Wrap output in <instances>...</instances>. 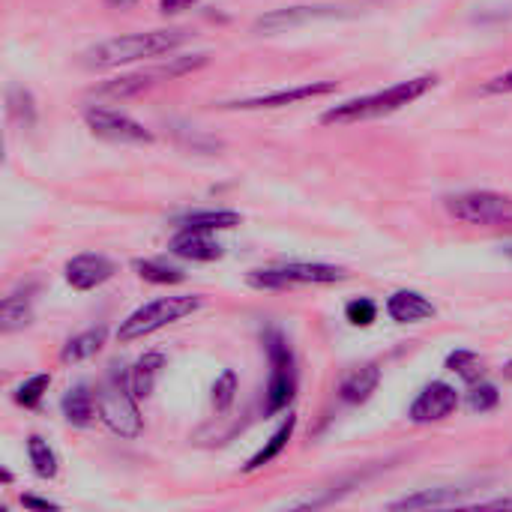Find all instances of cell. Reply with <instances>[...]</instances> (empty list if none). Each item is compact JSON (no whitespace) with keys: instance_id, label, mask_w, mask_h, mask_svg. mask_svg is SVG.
Returning a JSON list of instances; mask_svg holds the SVG:
<instances>
[{"instance_id":"cell-22","label":"cell","mask_w":512,"mask_h":512,"mask_svg":"<svg viewBox=\"0 0 512 512\" xmlns=\"http://www.w3.org/2000/svg\"><path fill=\"white\" fill-rule=\"evenodd\" d=\"M243 222L237 210H192L186 216H177L174 225L180 228H204V231H231Z\"/></svg>"},{"instance_id":"cell-18","label":"cell","mask_w":512,"mask_h":512,"mask_svg":"<svg viewBox=\"0 0 512 512\" xmlns=\"http://www.w3.org/2000/svg\"><path fill=\"white\" fill-rule=\"evenodd\" d=\"M165 363H168V360H165L162 351H147L144 357H138V360L132 363V369H129V387H132V393L138 396V402L147 399V396L153 393V387H156V381H159Z\"/></svg>"},{"instance_id":"cell-10","label":"cell","mask_w":512,"mask_h":512,"mask_svg":"<svg viewBox=\"0 0 512 512\" xmlns=\"http://www.w3.org/2000/svg\"><path fill=\"white\" fill-rule=\"evenodd\" d=\"M339 90V81H309V84H297V87H285V90H273V93H261V96H249V99H237V102H222L219 108H231V111H264V108H285V105H297L306 99H318V96H330Z\"/></svg>"},{"instance_id":"cell-13","label":"cell","mask_w":512,"mask_h":512,"mask_svg":"<svg viewBox=\"0 0 512 512\" xmlns=\"http://www.w3.org/2000/svg\"><path fill=\"white\" fill-rule=\"evenodd\" d=\"M168 252L183 258V261H219L222 258V246L213 240V231H204V228H180L171 243H168Z\"/></svg>"},{"instance_id":"cell-14","label":"cell","mask_w":512,"mask_h":512,"mask_svg":"<svg viewBox=\"0 0 512 512\" xmlns=\"http://www.w3.org/2000/svg\"><path fill=\"white\" fill-rule=\"evenodd\" d=\"M387 315L390 321L396 324H420V321H429L438 315L435 303L429 297H423L420 291H411V288H402V291H393L387 297Z\"/></svg>"},{"instance_id":"cell-6","label":"cell","mask_w":512,"mask_h":512,"mask_svg":"<svg viewBox=\"0 0 512 512\" xmlns=\"http://www.w3.org/2000/svg\"><path fill=\"white\" fill-rule=\"evenodd\" d=\"M249 288L255 291H288L294 285H336L345 282V270L333 264H309V261H291L279 267H261L246 276Z\"/></svg>"},{"instance_id":"cell-35","label":"cell","mask_w":512,"mask_h":512,"mask_svg":"<svg viewBox=\"0 0 512 512\" xmlns=\"http://www.w3.org/2000/svg\"><path fill=\"white\" fill-rule=\"evenodd\" d=\"M108 6H114V9H132L135 3H141V0H105Z\"/></svg>"},{"instance_id":"cell-5","label":"cell","mask_w":512,"mask_h":512,"mask_svg":"<svg viewBox=\"0 0 512 512\" xmlns=\"http://www.w3.org/2000/svg\"><path fill=\"white\" fill-rule=\"evenodd\" d=\"M264 348L270 360V378L264 390V417L288 411V405L297 396V360L288 345V339L279 330L264 333Z\"/></svg>"},{"instance_id":"cell-36","label":"cell","mask_w":512,"mask_h":512,"mask_svg":"<svg viewBox=\"0 0 512 512\" xmlns=\"http://www.w3.org/2000/svg\"><path fill=\"white\" fill-rule=\"evenodd\" d=\"M0 480H3L6 486H9V483H12V474H9V471H0Z\"/></svg>"},{"instance_id":"cell-23","label":"cell","mask_w":512,"mask_h":512,"mask_svg":"<svg viewBox=\"0 0 512 512\" xmlns=\"http://www.w3.org/2000/svg\"><path fill=\"white\" fill-rule=\"evenodd\" d=\"M6 111L18 126L30 129L36 123V99H33V93L27 87H21V84H9L6 87Z\"/></svg>"},{"instance_id":"cell-29","label":"cell","mask_w":512,"mask_h":512,"mask_svg":"<svg viewBox=\"0 0 512 512\" xmlns=\"http://www.w3.org/2000/svg\"><path fill=\"white\" fill-rule=\"evenodd\" d=\"M501 405V393H498V387H492V384H471V393H468V408L474 411V414H489V411H495Z\"/></svg>"},{"instance_id":"cell-3","label":"cell","mask_w":512,"mask_h":512,"mask_svg":"<svg viewBox=\"0 0 512 512\" xmlns=\"http://www.w3.org/2000/svg\"><path fill=\"white\" fill-rule=\"evenodd\" d=\"M99 420L123 441H135L144 432V420L138 411V396L129 387V369L111 366L96 387Z\"/></svg>"},{"instance_id":"cell-24","label":"cell","mask_w":512,"mask_h":512,"mask_svg":"<svg viewBox=\"0 0 512 512\" xmlns=\"http://www.w3.org/2000/svg\"><path fill=\"white\" fill-rule=\"evenodd\" d=\"M27 456H30V465H33V474L42 477V480H54L57 477V453L51 450V444L39 435H30L27 438Z\"/></svg>"},{"instance_id":"cell-32","label":"cell","mask_w":512,"mask_h":512,"mask_svg":"<svg viewBox=\"0 0 512 512\" xmlns=\"http://www.w3.org/2000/svg\"><path fill=\"white\" fill-rule=\"evenodd\" d=\"M21 507H27V510H48V512L60 510V504H54V501H48V498H36V495H21Z\"/></svg>"},{"instance_id":"cell-2","label":"cell","mask_w":512,"mask_h":512,"mask_svg":"<svg viewBox=\"0 0 512 512\" xmlns=\"http://www.w3.org/2000/svg\"><path fill=\"white\" fill-rule=\"evenodd\" d=\"M435 84H438L435 75H417V78L399 81V84H393V87H387V90L366 93V96H357V99H348V102H342V105L327 108V111L321 114V123H327V126H345V123L375 120V117L402 111L405 105H411V102H417L420 96H426Z\"/></svg>"},{"instance_id":"cell-27","label":"cell","mask_w":512,"mask_h":512,"mask_svg":"<svg viewBox=\"0 0 512 512\" xmlns=\"http://www.w3.org/2000/svg\"><path fill=\"white\" fill-rule=\"evenodd\" d=\"M48 387H51V375L48 372H39V375H33V378H27L18 390H15V405H21V408H39L42 405V396L48 393Z\"/></svg>"},{"instance_id":"cell-25","label":"cell","mask_w":512,"mask_h":512,"mask_svg":"<svg viewBox=\"0 0 512 512\" xmlns=\"http://www.w3.org/2000/svg\"><path fill=\"white\" fill-rule=\"evenodd\" d=\"M135 273L144 279V282H150V285H180L183 279H186V273L183 270H177V267H171V264H165V261H153V258H138L135 264Z\"/></svg>"},{"instance_id":"cell-9","label":"cell","mask_w":512,"mask_h":512,"mask_svg":"<svg viewBox=\"0 0 512 512\" xmlns=\"http://www.w3.org/2000/svg\"><path fill=\"white\" fill-rule=\"evenodd\" d=\"M84 123L96 138L111 141V144H138V147H144V144L156 141V135L144 123L132 120L123 111H114V108L90 105V108H84Z\"/></svg>"},{"instance_id":"cell-38","label":"cell","mask_w":512,"mask_h":512,"mask_svg":"<svg viewBox=\"0 0 512 512\" xmlns=\"http://www.w3.org/2000/svg\"><path fill=\"white\" fill-rule=\"evenodd\" d=\"M504 378H510V381H512V360L507 363V366H504Z\"/></svg>"},{"instance_id":"cell-4","label":"cell","mask_w":512,"mask_h":512,"mask_svg":"<svg viewBox=\"0 0 512 512\" xmlns=\"http://www.w3.org/2000/svg\"><path fill=\"white\" fill-rule=\"evenodd\" d=\"M204 306V297L198 294H177V297H159L153 303H144L141 309H135L126 321H120L117 327V342L129 345L138 342L144 336L159 333L168 324L183 321L186 315H195Z\"/></svg>"},{"instance_id":"cell-16","label":"cell","mask_w":512,"mask_h":512,"mask_svg":"<svg viewBox=\"0 0 512 512\" xmlns=\"http://www.w3.org/2000/svg\"><path fill=\"white\" fill-rule=\"evenodd\" d=\"M381 387V366L378 363H366V366H357L351 369L342 384H339V396L342 402L348 405H366Z\"/></svg>"},{"instance_id":"cell-33","label":"cell","mask_w":512,"mask_h":512,"mask_svg":"<svg viewBox=\"0 0 512 512\" xmlns=\"http://www.w3.org/2000/svg\"><path fill=\"white\" fill-rule=\"evenodd\" d=\"M195 3H201V0H159V12L162 15H177V12L192 9Z\"/></svg>"},{"instance_id":"cell-37","label":"cell","mask_w":512,"mask_h":512,"mask_svg":"<svg viewBox=\"0 0 512 512\" xmlns=\"http://www.w3.org/2000/svg\"><path fill=\"white\" fill-rule=\"evenodd\" d=\"M501 252H504L507 258H512V243H504V246H501Z\"/></svg>"},{"instance_id":"cell-19","label":"cell","mask_w":512,"mask_h":512,"mask_svg":"<svg viewBox=\"0 0 512 512\" xmlns=\"http://www.w3.org/2000/svg\"><path fill=\"white\" fill-rule=\"evenodd\" d=\"M105 342H108V327H90V330H84V333L72 336V339L63 345V351H60V363H66V366H72V363H84V360L96 357V354L105 348Z\"/></svg>"},{"instance_id":"cell-1","label":"cell","mask_w":512,"mask_h":512,"mask_svg":"<svg viewBox=\"0 0 512 512\" xmlns=\"http://www.w3.org/2000/svg\"><path fill=\"white\" fill-rule=\"evenodd\" d=\"M186 42H189V30H183V27H159V30H144V33H126V36H111V39L90 45L81 54V63L93 72H105V69L138 63V60L165 57Z\"/></svg>"},{"instance_id":"cell-17","label":"cell","mask_w":512,"mask_h":512,"mask_svg":"<svg viewBox=\"0 0 512 512\" xmlns=\"http://www.w3.org/2000/svg\"><path fill=\"white\" fill-rule=\"evenodd\" d=\"M60 408H63L66 423H69V426H75V429H87V426H93V423H96V417H99L96 393H93L87 384L72 387V390L63 396Z\"/></svg>"},{"instance_id":"cell-31","label":"cell","mask_w":512,"mask_h":512,"mask_svg":"<svg viewBox=\"0 0 512 512\" xmlns=\"http://www.w3.org/2000/svg\"><path fill=\"white\" fill-rule=\"evenodd\" d=\"M483 93H486V96H507V93H512V69L510 72L495 75V78H489V81L483 84Z\"/></svg>"},{"instance_id":"cell-20","label":"cell","mask_w":512,"mask_h":512,"mask_svg":"<svg viewBox=\"0 0 512 512\" xmlns=\"http://www.w3.org/2000/svg\"><path fill=\"white\" fill-rule=\"evenodd\" d=\"M30 321H33V297H30V288L24 294L3 297V303H0V333L3 336L24 330Z\"/></svg>"},{"instance_id":"cell-7","label":"cell","mask_w":512,"mask_h":512,"mask_svg":"<svg viewBox=\"0 0 512 512\" xmlns=\"http://www.w3.org/2000/svg\"><path fill=\"white\" fill-rule=\"evenodd\" d=\"M354 15L357 9L339 6V3H297V6H282V9H270L258 15L252 30L258 36H276V33L306 27L312 21H333V18H354Z\"/></svg>"},{"instance_id":"cell-28","label":"cell","mask_w":512,"mask_h":512,"mask_svg":"<svg viewBox=\"0 0 512 512\" xmlns=\"http://www.w3.org/2000/svg\"><path fill=\"white\" fill-rule=\"evenodd\" d=\"M237 390H240L237 372H234V369H225V372L216 378V384H213V408H216V414H225V411L234 405Z\"/></svg>"},{"instance_id":"cell-34","label":"cell","mask_w":512,"mask_h":512,"mask_svg":"<svg viewBox=\"0 0 512 512\" xmlns=\"http://www.w3.org/2000/svg\"><path fill=\"white\" fill-rule=\"evenodd\" d=\"M477 507H483V510H512V495H507V498H495V501H483V504H477Z\"/></svg>"},{"instance_id":"cell-15","label":"cell","mask_w":512,"mask_h":512,"mask_svg":"<svg viewBox=\"0 0 512 512\" xmlns=\"http://www.w3.org/2000/svg\"><path fill=\"white\" fill-rule=\"evenodd\" d=\"M471 489L462 486H438V489H420L414 495H405L399 501H393L387 510L402 512V510H447V507H465L462 495Z\"/></svg>"},{"instance_id":"cell-21","label":"cell","mask_w":512,"mask_h":512,"mask_svg":"<svg viewBox=\"0 0 512 512\" xmlns=\"http://www.w3.org/2000/svg\"><path fill=\"white\" fill-rule=\"evenodd\" d=\"M294 429H297V417H294V414H288V417L282 420V426L267 438V444H264V447H261L249 462H246V468H243V471H246V474H255V471H261L264 465H270L273 459H279V456H282V450L288 447V441L294 438Z\"/></svg>"},{"instance_id":"cell-26","label":"cell","mask_w":512,"mask_h":512,"mask_svg":"<svg viewBox=\"0 0 512 512\" xmlns=\"http://www.w3.org/2000/svg\"><path fill=\"white\" fill-rule=\"evenodd\" d=\"M447 369L456 372L465 384H480L483 375H486V366H483L480 354L465 351V348H459V351H453V354L447 357Z\"/></svg>"},{"instance_id":"cell-12","label":"cell","mask_w":512,"mask_h":512,"mask_svg":"<svg viewBox=\"0 0 512 512\" xmlns=\"http://www.w3.org/2000/svg\"><path fill=\"white\" fill-rule=\"evenodd\" d=\"M114 273H117V264L105 255H93V252L75 255L63 267V276L75 291H93V288L105 285L108 279H114Z\"/></svg>"},{"instance_id":"cell-30","label":"cell","mask_w":512,"mask_h":512,"mask_svg":"<svg viewBox=\"0 0 512 512\" xmlns=\"http://www.w3.org/2000/svg\"><path fill=\"white\" fill-rule=\"evenodd\" d=\"M345 318L354 327H372L378 321V306L369 297H357L345 306Z\"/></svg>"},{"instance_id":"cell-11","label":"cell","mask_w":512,"mask_h":512,"mask_svg":"<svg viewBox=\"0 0 512 512\" xmlns=\"http://www.w3.org/2000/svg\"><path fill=\"white\" fill-rule=\"evenodd\" d=\"M459 408V393L453 384L447 381H432L429 387L420 390V396L411 402L408 408V420L414 426H429V423H441L447 417H453Z\"/></svg>"},{"instance_id":"cell-8","label":"cell","mask_w":512,"mask_h":512,"mask_svg":"<svg viewBox=\"0 0 512 512\" xmlns=\"http://www.w3.org/2000/svg\"><path fill=\"white\" fill-rule=\"evenodd\" d=\"M447 213L465 225H510L512 222V198L489 189L459 192L447 198Z\"/></svg>"}]
</instances>
